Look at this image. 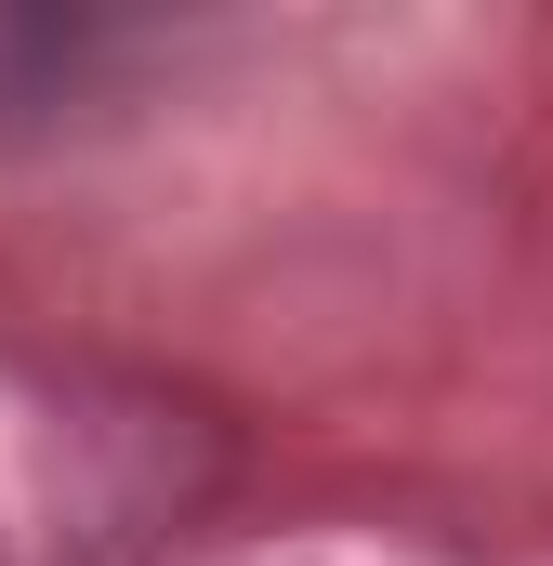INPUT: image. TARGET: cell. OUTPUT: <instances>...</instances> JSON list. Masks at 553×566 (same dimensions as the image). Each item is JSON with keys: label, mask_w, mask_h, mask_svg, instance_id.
<instances>
[{"label": "cell", "mask_w": 553, "mask_h": 566, "mask_svg": "<svg viewBox=\"0 0 553 566\" xmlns=\"http://www.w3.org/2000/svg\"><path fill=\"white\" fill-rule=\"evenodd\" d=\"M133 27L80 13V0H0V133H53L119 80Z\"/></svg>", "instance_id": "6da1fadb"}]
</instances>
